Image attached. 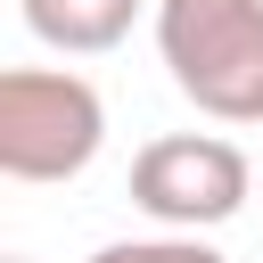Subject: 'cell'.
I'll use <instances>...</instances> for the list:
<instances>
[{
  "instance_id": "6da1fadb",
  "label": "cell",
  "mask_w": 263,
  "mask_h": 263,
  "mask_svg": "<svg viewBox=\"0 0 263 263\" xmlns=\"http://www.w3.org/2000/svg\"><path fill=\"white\" fill-rule=\"evenodd\" d=\"M156 58L214 123H263V0H156Z\"/></svg>"
},
{
  "instance_id": "7a4b0ae2",
  "label": "cell",
  "mask_w": 263,
  "mask_h": 263,
  "mask_svg": "<svg viewBox=\"0 0 263 263\" xmlns=\"http://www.w3.org/2000/svg\"><path fill=\"white\" fill-rule=\"evenodd\" d=\"M107 140V107L82 74L8 66L0 74V173L8 181H74Z\"/></svg>"
},
{
  "instance_id": "3957f363",
  "label": "cell",
  "mask_w": 263,
  "mask_h": 263,
  "mask_svg": "<svg viewBox=\"0 0 263 263\" xmlns=\"http://www.w3.org/2000/svg\"><path fill=\"white\" fill-rule=\"evenodd\" d=\"M255 189L247 148H230L222 132H164L132 156V205L164 230H222Z\"/></svg>"
},
{
  "instance_id": "277c9868",
  "label": "cell",
  "mask_w": 263,
  "mask_h": 263,
  "mask_svg": "<svg viewBox=\"0 0 263 263\" xmlns=\"http://www.w3.org/2000/svg\"><path fill=\"white\" fill-rule=\"evenodd\" d=\"M25 8V33L41 49H66V58H107L148 0H16Z\"/></svg>"
},
{
  "instance_id": "5b68a950",
  "label": "cell",
  "mask_w": 263,
  "mask_h": 263,
  "mask_svg": "<svg viewBox=\"0 0 263 263\" xmlns=\"http://www.w3.org/2000/svg\"><path fill=\"white\" fill-rule=\"evenodd\" d=\"M90 263H230L222 247H205V230H148V238H107Z\"/></svg>"
},
{
  "instance_id": "8992f818",
  "label": "cell",
  "mask_w": 263,
  "mask_h": 263,
  "mask_svg": "<svg viewBox=\"0 0 263 263\" xmlns=\"http://www.w3.org/2000/svg\"><path fill=\"white\" fill-rule=\"evenodd\" d=\"M8 263H25V255H8Z\"/></svg>"
}]
</instances>
